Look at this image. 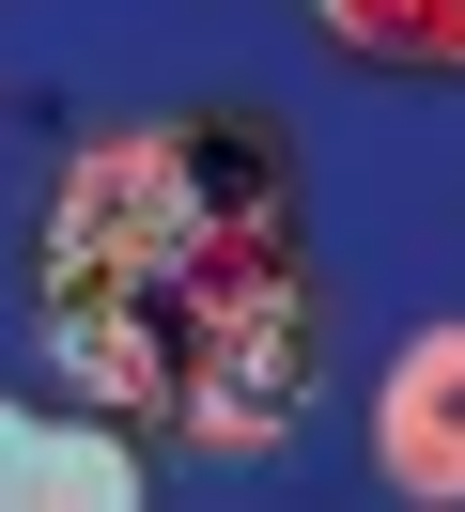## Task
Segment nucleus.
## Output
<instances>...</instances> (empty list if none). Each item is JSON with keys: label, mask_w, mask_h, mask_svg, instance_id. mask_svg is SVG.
<instances>
[{"label": "nucleus", "mask_w": 465, "mask_h": 512, "mask_svg": "<svg viewBox=\"0 0 465 512\" xmlns=\"http://www.w3.org/2000/svg\"><path fill=\"white\" fill-rule=\"evenodd\" d=\"M372 466H388V497H465V326H419V342L388 357V388H372Z\"/></svg>", "instance_id": "obj_2"}, {"label": "nucleus", "mask_w": 465, "mask_h": 512, "mask_svg": "<svg viewBox=\"0 0 465 512\" xmlns=\"http://www.w3.org/2000/svg\"><path fill=\"white\" fill-rule=\"evenodd\" d=\"M0 512H140V435L0 404Z\"/></svg>", "instance_id": "obj_3"}, {"label": "nucleus", "mask_w": 465, "mask_h": 512, "mask_svg": "<svg viewBox=\"0 0 465 512\" xmlns=\"http://www.w3.org/2000/svg\"><path fill=\"white\" fill-rule=\"evenodd\" d=\"M16 295L62 404L140 435V466H264L326 388V249L264 109L78 125L31 202Z\"/></svg>", "instance_id": "obj_1"}, {"label": "nucleus", "mask_w": 465, "mask_h": 512, "mask_svg": "<svg viewBox=\"0 0 465 512\" xmlns=\"http://www.w3.org/2000/svg\"><path fill=\"white\" fill-rule=\"evenodd\" d=\"M310 32L388 78H465V0H310Z\"/></svg>", "instance_id": "obj_4"}]
</instances>
